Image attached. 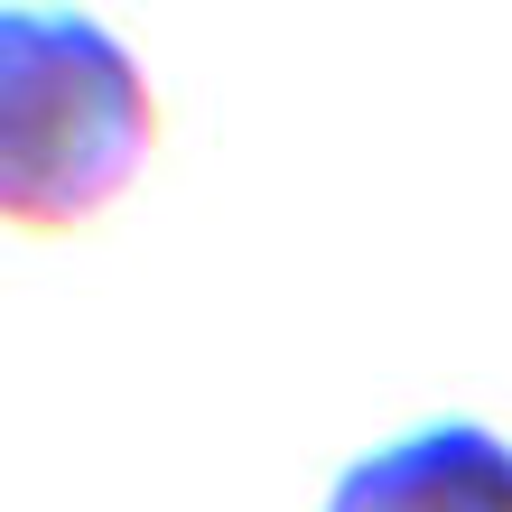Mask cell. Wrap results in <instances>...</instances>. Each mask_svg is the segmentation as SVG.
<instances>
[{
    "mask_svg": "<svg viewBox=\"0 0 512 512\" xmlns=\"http://www.w3.org/2000/svg\"><path fill=\"white\" fill-rule=\"evenodd\" d=\"M159 103L140 56L84 10H0V205L19 233H66L140 177Z\"/></svg>",
    "mask_w": 512,
    "mask_h": 512,
    "instance_id": "obj_1",
    "label": "cell"
},
{
    "mask_svg": "<svg viewBox=\"0 0 512 512\" xmlns=\"http://www.w3.org/2000/svg\"><path fill=\"white\" fill-rule=\"evenodd\" d=\"M317 512H512V438L485 419H429L336 475Z\"/></svg>",
    "mask_w": 512,
    "mask_h": 512,
    "instance_id": "obj_2",
    "label": "cell"
}]
</instances>
